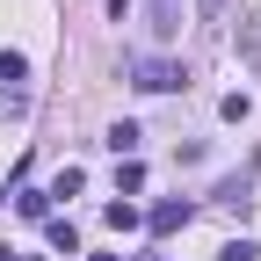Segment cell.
<instances>
[{"instance_id": "6da1fadb", "label": "cell", "mask_w": 261, "mask_h": 261, "mask_svg": "<svg viewBox=\"0 0 261 261\" xmlns=\"http://www.w3.org/2000/svg\"><path fill=\"white\" fill-rule=\"evenodd\" d=\"M130 87H138V94H174V87H189V73L174 58H138V65H130Z\"/></svg>"}, {"instance_id": "7a4b0ae2", "label": "cell", "mask_w": 261, "mask_h": 261, "mask_svg": "<svg viewBox=\"0 0 261 261\" xmlns=\"http://www.w3.org/2000/svg\"><path fill=\"white\" fill-rule=\"evenodd\" d=\"M145 29L152 37H174L181 29V0H145Z\"/></svg>"}, {"instance_id": "3957f363", "label": "cell", "mask_w": 261, "mask_h": 261, "mask_svg": "<svg viewBox=\"0 0 261 261\" xmlns=\"http://www.w3.org/2000/svg\"><path fill=\"white\" fill-rule=\"evenodd\" d=\"M189 218H196V203H181V196H174V203H160V211H152V232L167 240V232H181Z\"/></svg>"}, {"instance_id": "277c9868", "label": "cell", "mask_w": 261, "mask_h": 261, "mask_svg": "<svg viewBox=\"0 0 261 261\" xmlns=\"http://www.w3.org/2000/svg\"><path fill=\"white\" fill-rule=\"evenodd\" d=\"M138 138H145V130H138V123H109V138H102V145H109V152L123 160V152H138Z\"/></svg>"}, {"instance_id": "5b68a950", "label": "cell", "mask_w": 261, "mask_h": 261, "mask_svg": "<svg viewBox=\"0 0 261 261\" xmlns=\"http://www.w3.org/2000/svg\"><path fill=\"white\" fill-rule=\"evenodd\" d=\"M247 189H254V167H240L232 181H218V203H232V211H240V203H247Z\"/></svg>"}, {"instance_id": "8992f818", "label": "cell", "mask_w": 261, "mask_h": 261, "mask_svg": "<svg viewBox=\"0 0 261 261\" xmlns=\"http://www.w3.org/2000/svg\"><path fill=\"white\" fill-rule=\"evenodd\" d=\"M232 44H240L247 65H261V29H254V22H240V37H232Z\"/></svg>"}, {"instance_id": "52a82bcc", "label": "cell", "mask_w": 261, "mask_h": 261, "mask_svg": "<svg viewBox=\"0 0 261 261\" xmlns=\"http://www.w3.org/2000/svg\"><path fill=\"white\" fill-rule=\"evenodd\" d=\"M15 211H22V218H44V211H51V196H44V189H22V196H15Z\"/></svg>"}, {"instance_id": "ba28073f", "label": "cell", "mask_w": 261, "mask_h": 261, "mask_svg": "<svg viewBox=\"0 0 261 261\" xmlns=\"http://www.w3.org/2000/svg\"><path fill=\"white\" fill-rule=\"evenodd\" d=\"M218 116H225V123H247V116H254V102H247V94H225Z\"/></svg>"}, {"instance_id": "9c48e42d", "label": "cell", "mask_w": 261, "mask_h": 261, "mask_svg": "<svg viewBox=\"0 0 261 261\" xmlns=\"http://www.w3.org/2000/svg\"><path fill=\"white\" fill-rule=\"evenodd\" d=\"M116 189H123V196H138V189H145V167H138V160H123V167H116Z\"/></svg>"}, {"instance_id": "30bf717a", "label": "cell", "mask_w": 261, "mask_h": 261, "mask_svg": "<svg viewBox=\"0 0 261 261\" xmlns=\"http://www.w3.org/2000/svg\"><path fill=\"white\" fill-rule=\"evenodd\" d=\"M51 247H58V254H80V232H73L65 218H51Z\"/></svg>"}, {"instance_id": "8fae6325", "label": "cell", "mask_w": 261, "mask_h": 261, "mask_svg": "<svg viewBox=\"0 0 261 261\" xmlns=\"http://www.w3.org/2000/svg\"><path fill=\"white\" fill-rule=\"evenodd\" d=\"M218 261H254V240H232V247H218Z\"/></svg>"}, {"instance_id": "7c38bea8", "label": "cell", "mask_w": 261, "mask_h": 261, "mask_svg": "<svg viewBox=\"0 0 261 261\" xmlns=\"http://www.w3.org/2000/svg\"><path fill=\"white\" fill-rule=\"evenodd\" d=\"M196 15H203V22H218V15H225V0H196Z\"/></svg>"}, {"instance_id": "4fadbf2b", "label": "cell", "mask_w": 261, "mask_h": 261, "mask_svg": "<svg viewBox=\"0 0 261 261\" xmlns=\"http://www.w3.org/2000/svg\"><path fill=\"white\" fill-rule=\"evenodd\" d=\"M8 261H37V254H8Z\"/></svg>"}, {"instance_id": "5bb4252c", "label": "cell", "mask_w": 261, "mask_h": 261, "mask_svg": "<svg viewBox=\"0 0 261 261\" xmlns=\"http://www.w3.org/2000/svg\"><path fill=\"white\" fill-rule=\"evenodd\" d=\"M94 261H116V254H94Z\"/></svg>"}]
</instances>
